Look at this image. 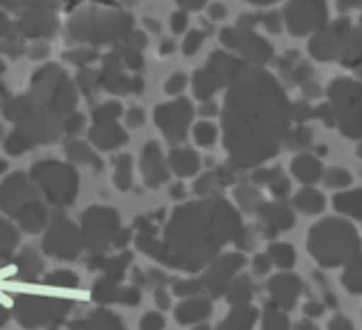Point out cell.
I'll use <instances>...</instances> for the list:
<instances>
[{
    "instance_id": "1",
    "label": "cell",
    "mask_w": 362,
    "mask_h": 330,
    "mask_svg": "<svg viewBox=\"0 0 362 330\" xmlns=\"http://www.w3.org/2000/svg\"><path fill=\"white\" fill-rule=\"evenodd\" d=\"M308 249L322 268H338L360 254V238L349 220L324 218L310 230Z\"/></svg>"
},
{
    "instance_id": "2",
    "label": "cell",
    "mask_w": 362,
    "mask_h": 330,
    "mask_svg": "<svg viewBox=\"0 0 362 330\" xmlns=\"http://www.w3.org/2000/svg\"><path fill=\"white\" fill-rule=\"evenodd\" d=\"M333 115L338 117L342 131L349 137H358L362 133V86L356 81H335L331 88Z\"/></svg>"
},
{
    "instance_id": "3",
    "label": "cell",
    "mask_w": 362,
    "mask_h": 330,
    "mask_svg": "<svg viewBox=\"0 0 362 330\" xmlns=\"http://www.w3.org/2000/svg\"><path fill=\"white\" fill-rule=\"evenodd\" d=\"M268 290L274 297V303H279L281 308L291 310L295 306L299 292H302V283H299V278L293 274H279L268 283Z\"/></svg>"
},
{
    "instance_id": "4",
    "label": "cell",
    "mask_w": 362,
    "mask_h": 330,
    "mask_svg": "<svg viewBox=\"0 0 362 330\" xmlns=\"http://www.w3.org/2000/svg\"><path fill=\"white\" fill-rule=\"evenodd\" d=\"M306 5H302V0H293V5L291 9H299V16H291V20H286V23H291V30H295V25L297 23H302V28H299L297 34H304V18H308V30H313L317 28V25L322 23V18L327 20V7H324L322 0H304Z\"/></svg>"
},
{
    "instance_id": "5",
    "label": "cell",
    "mask_w": 362,
    "mask_h": 330,
    "mask_svg": "<svg viewBox=\"0 0 362 330\" xmlns=\"http://www.w3.org/2000/svg\"><path fill=\"white\" fill-rule=\"evenodd\" d=\"M293 173H295V177L299 182H304V184H313V182H317L320 177H322V173H324V169H322V164H320V160L315 158V155H299V158H295V162H293Z\"/></svg>"
},
{
    "instance_id": "6",
    "label": "cell",
    "mask_w": 362,
    "mask_h": 330,
    "mask_svg": "<svg viewBox=\"0 0 362 330\" xmlns=\"http://www.w3.org/2000/svg\"><path fill=\"white\" fill-rule=\"evenodd\" d=\"M333 207L349 218L362 220V189H351V191H340L333 198Z\"/></svg>"
},
{
    "instance_id": "7",
    "label": "cell",
    "mask_w": 362,
    "mask_h": 330,
    "mask_svg": "<svg viewBox=\"0 0 362 330\" xmlns=\"http://www.w3.org/2000/svg\"><path fill=\"white\" fill-rule=\"evenodd\" d=\"M342 285L351 292V295H362V257L360 254H356L354 259H349L344 263Z\"/></svg>"
},
{
    "instance_id": "8",
    "label": "cell",
    "mask_w": 362,
    "mask_h": 330,
    "mask_svg": "<svg viewBox=\"0 0 362 330\" xmlns=\"http://www.w3.org/2000/svg\"><path fill=\"white\" fill-rule=\"evenodd\" d=\"M295 207L304 213H320L324 209V196L317 191V189H302L297 196H295Z\"/></svg>"
},
{
    "instance_id": "9",
    "label": "cell",
    "mask_w": 362,
    "mask_h": 330,
    "mask_svg": "<svg viewBox=\"0 0 362 330\" xmlns=\"http://www.w3.org/2000/svg\"><path fill=\"white\" fill-rule=\"evenodd\" d=\"M268 230L270 234H277V232H284V230H291L293 225V213L291 209H286L284 205H272L268 207Z\"/></svg>"
},
{
    "instance_id": "10",
    "label": "cell",
    "mask_w": 362,
    "mask_h": 330,
    "mask_svg": "<svg viewBox=\"0 0 362 330\" xmlns=\"http://www.w3.org/2000/svg\"><path fill=\"white\" fill-rule=\"evenodd\" d=\"M322 177H324V187L335 189V191H340V189H346L349 184L354 182L351 173H349L346 169H340V167H333L329 171H324Z\"/></svg>"
},
{
    "instance_id": "11",
    "label": "cell",
    "mask_w": 362,
    "mask_h": 330,
    "mask_svg": "<svg viewBox=\"0 0 362 330\" xmlns=\"http://www.w3.org/2000/svg\"><path fill=\"white\" fill-rule=\"evenodd\" d=\"M268 259L274 265H279V268H291V265L295 263V249L286 243H277L268 249Z\"/></svg>"
},
{
    "instance_id": "12",
    "label": "cell",
    "mask_w": 362,
    "mask_h": 330,
    "mask_svg": "<svg viewBox=\"0 0 362 330\" xmlns=\"http://www.w3.org/2000/svg\"><path fill=\"white\" fill-rule=\"evenodd\" d=\"M216 139V129L211 124H198L196 126V142H201L203 146H209Z\"/></svg>"
},
{
    "instance_id": "13",
    "label": "cell",
    "mask_w": 362,
    "mask_h": 330,
    "mask_svg": "<svg viewBox=\"0 0 362 330\" xmlns=\"http://www.w3.org/2000/svg\"><path fill=\"white\" fill-rule=\"evenodd\" d=\"M264 330H288V324H286V317L281 312H268L266 319V328Z\"/></svg>"
},
{
    "instance_id": "14",
    "label": "cell",
    "mask_w": 362,
    "mask_h": 330,
    "mask_svg": "<svg viewBox=\"0 0 362 330\" xmlns=\"http://www.w3.org/2000/svg\"><path fill=\"white\" fill-rule=\"evenodd\" d=\"M329 330H356V328H354L351 319H346L344 314H335L329 322Z\"/></svg>"
},
{
    "instance_id": "15",
    "label": "cell",
    "mask_w": 362,
    "mask_h": 330,
    "mask_svg": "<svg viewBox=\"0 0 362 330\" xmlns=\"http://www.w3.org/2000/svg\"><path fill=\"white\" fill-rule=\"evenodd\" d=\"M304 312H306V317H317V314L324 312V303H320V301H308Z\"/></svg>"
},
{
    "instance_id": "16",
    "label": "cell",
    "mask_w": 362,
    "mask_h": 330,
    "mask_svg": "<svg viewBox=\"0 0 362 330\" xmlns=\"http://www.w3.org/2000/svg\"><path fill=\"white\" fill-rule=\"evenodd\" d=\"M270 259H266V257H257V272L259 274H264L268 268H270V263H268Z\"/></svg>"
},
{
    "instance_id": "17",
    "label": "cell",
    "mask_w": 362,
    "mask_h": 330,
    "mask_svg": "<svg viewBox=\"0 0 362 330\" xmlns=\"http://www.w3.org/2000/svg\"><path fill=\"white\" fill-rule=\"evenodd\" d=\"M295 330H320L315 324H310V322H299L297 326H295Z\"/></svg>"
},
{
    "instance_id": "18",
    "label": "cell",
    "mask_w": 362,
    "mask_h": 330,
    "mask_svg": "<svg viewBox=\"0 0 362 330\" xmlns=\"http://www.w3.org/2000/svg\"><path fill=\"white\" fill-rule=\"evenodd\" d=\"M358 3V0H340V9H349V7H354Z\"/></svg>"
},
{
    "instance_id": "19",
    "label": "cell",
    "mask_w": 362,
    "mask_h": 330,
    "mask_svg": "<svg viewBox=\"0 0 362 330\" xmlns=\"http://www.w3.org/2000/svg\"><path fill=\"white\" fill-rule=\"evenodd\" d=\"M358 158H362V142H360V146H358Z\"/></svg>"
}]
</instances>
